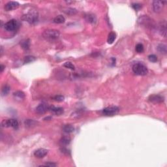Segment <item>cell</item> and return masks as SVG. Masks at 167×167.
I'll use <instances>...</instances> for the list:
<instances>
[{
    "label": "cell",
    "instance_id": "obj_1",
    "mask_svg": "<svg viewBox=\"0 0 167 167\" xmlns=\"http://www.w3.org/2000/svg\"><path fill=\"white\" fill-rule=\"evenodd\" d=\"M59 31L56 30H45L43 33V37L44 39L49 41H54L59 38Z\"/></svg>",
    "mask_w": 167,
    "mask_h": 167
},
{
    "label": "cell",
    "instance_id": "obj_21",
    "mask_svg": "<svg viewBox=\"0 0 167 167\" xmlns=\"http://www.w3.org/2000/svg\"><path fill=\"white\" fill-rule=\"evenodd\" d=\"M13 95L16 98L19 99H23L25 98L24 93L23 92H21V91H17V92H15L13 93Z\"/></svg>",
    "mask_w": 167,
    "mask_h": 167
},
{
    "label": "cell",
    "instance_id": "obj_26",
    "mask_svg": "<svg viewBox=\"0 0 167 167\" xmlns=\"http://www.w3.org/2000/svg\"><path fill=\"white\" fill-rule=\"evenodd\" d=\"M36 123H37L36 121H35L33 120H27L26 121H25V125H26V126H27V127H29L35 126V125H36Z\"/></svg>",
    "mask_w": 167,
    "mask_h": 167
},
{
    "label": "cell",
    "instance_id": "obj_6",
    "mask_svg": "<svg viewBox=\"0 0 167 167\" xmlns=\"http://www.w3.org/2000/svg\"><path fill=\"white\" fill-rule=\"evenodd\" d=\"M2 127H12V128L18 129V122L15 119H9V120H3L2 122Z\"/></svg>",
    "mask_w": 167,
    "mask_h": 167
},
{
    "label": "cell",
    "instance_id": "obj_8",
    "mask_svg": "<svg viewBox=\"0 0 167 167\" xmlns=\"http://www.w3.org/2000/svg\"><path fill=\"white\" fill-rule=\"evenodd\" d=\"M165 3V2H161V1H154V2H153L152 7L154 12H157V13L161 12L163 11L164 4Z\"/></svg>",
    "mask_w": 167,
    "mask_h": 167
},
{
    "label": "cell",
    "instance_id": "obj_15",
    "mask_svg": "<svg viewBox=\"0 0 167 167\" xmlns=\"http://www.w3.org/2000/svg\"><path fill=\"white\" fill-rule=\"evenodd\" d=\"M85 19L87 22L90 24H95L97 22V18L93 14H87L85 15Z\"/></svg>",
    "mask_w": 167,
    "mask_h": 167
},
{
    "label": "cell",
    "instance_id": "obj_17",
    "mask_svg": "<svg viewBox=\"0 0 167 167\" xmlns=\"http://www.w3.org/2000/svg\"><path fill=\"white\" fill-rule=\"evenodd\" d=\"M65 22V18L62 15H58L53 20V22L55 24H63Z\"/></svg>",
    "mask_w": 167,
    "mask_h": 167
},
{
    "label": "cell",
    "instance_id": "obj_30",
    "mask_svg": "<svg viewBox=\"0 0 167 167\" xmlns=\"http://www.w3.org/2000/svg\"><path fill=\"white\" fill-rule=\"evenodd\" d=\"M148 59L151 62H153V63H155L157 61V58L155 55L154 54H151V55H150L148 56Z\"/></svg>",
    "mask_w": 167,
    "mask_h": 167
},
{
    "label": "cell",
    "instance_id": "obj_22",
    "mask_svg": "<svg viewBox=\"0 0 167 167\" xmlns=\"http://www.w3.org/2000/svg\"><path fill=\"white\" fill-rule=\"evenodd\" d=\"M158 51L160 53H162V54H166V46L165 45H163V44H161L158 46L157 47Z\"/></svg>",
    "mask_w": 167,
    "mask_h": 167
},
{
    "label": "cell",
    "instance_id": "obj_32",
    "mask_svg": "<svg viewBox=\"0 0 167 167\" xmlns=\"http://www.w3.org/2000/svg\"><path fill=\"white\" fill-rule=\"evenodd\" d=\"M56 165H57V164H55V163H52V162H48V163H46L45 164H44V165H42V166H44L54 167V166H56Z\"/></svg>",
    "mask_w": 167,
    "mask_h": 167
},
{
    "label": "cell",
    "instance_id": "obj_3",
    "mask_svg": "<svg viewBox=\"0 0 167 167\" xmlns=\"http://www.w3.org/2000/svg\"><path fill=\"white\" fill-rule=\"evenodd\" d=\"M132 69L133 73L136 74V75L145 76L148 73V70L147 67L143 64H140V63L135 64L133 66Z\"/></svg>",
    "mask_w": 167,
    "mask_h": 167
},
{
    "label": "cell",
    "instance_id": "obj_19",
    "mask_svg": "<svg viewBox=\"0 0 167 167\" xmlns=\"http://www.w3.org/2000/svg\"><path fill=\"white\" fill-rule=\"evenodd\" d=\"M63 12H65L66 15H75V14H76L77 11L75 9L68 7V8L64 9Z\"/></svg>",
    "mask_w": 167,
    "mask_h": 167
},
{
    "label": "cell",
    "instance_id": "obj_4",
    "mask_svg": "<svg viewBox=\"0 0 167 167\" xmlns=\"http://www.w3.org/2000/svg\"><path fill=\"white\" fill-rule=\"evenodd\" d=\"M22 19L25 21H27L30 24H34L38 20V13L35 11H32L29 12L24 16H23Z\"/></svg>",
    "mask_w": 167,
    "mask_h": 167
},
{
    "label": "cell",
    "instance_id": "obj_5",
    "mask_svg": "<svg viewBox=\"0 0 167 167\" xmlns=\"http://www.w3.org/2000/svg\"><path fill=\"white\" fill-rule=\"evenodd\" d=\"M119 108L116 106H111L102 110V114L106 116H113L117 114L119 112Z\"/></svg>",
    "mask_w": 167,
    "mask_h": 167
},
{
    "label": "cell",
    "instance_id": "obj_28",
    "mask_svg": "<svg viewBox=\"0 0 167 167\" xmlns=\"http://www.w3.org/2000/svg\"><path fill=\"white\" fill-rule=\"evenodd\" d=\"M135 49H136V51L138 53H142L144 51V46H143L142 44L141 43L137 44Z\"/></svg>",
    "mask_w": 167,
    "mask_h": 167
},
{
    "label": "cell",
    "instance_id": "obj_18",
    "mask_svg": "<svg viewBox=\"0 0 167 167\" xmlns=\"http://www.w3.org/2000/svg\"><path fill=\"white\" fill-rule=\"evenodd\" d=\"M63 131L65 133H71L74 132V127L72 125H65L63 127Z\"/></svg>",
    "mask_w": 167,
    "mask_h": 167
},
{
    "label": "cell",
    "instance_id": "obj_13",
    "mask_svg": "<svg viewBox=\"0 0 167 167\" xmlns=\"http://www.w3.org/2000/svg\"><path fill=\"white\" fill-rule=\"evenodd\" d=\"M159 28L161 35L164 37H166V22L165 20H163L161 22Z\"/></svg>",
    "mask_w": 167,
    "mask_h": 167
},
{
    "label": "cell",
    "instance_id": "obj_29",
    "mask_svg": "<svg viewBox=\"0 0 167 167\" xmlns=\"http://www.w3.org/2000/svg\"><path fill=\"white\" fill-rule=\"evenodd\" d=\"M64 99H65V97L63 95H55V97H54V101H58V102H62V101H64Z\"/></svg>",
    "mask_w": 167,
    "mask_h": 167
},
{
    "label": "cell",
    "instance_id": "obj_23",
    "mask_svg": "<svg viewBox=\"0 0 167 167\" xmlns=\"http://www.w3.org/2000/svg\"><path fill=\"white\" fill-rule=\"evenodd\" d=\"M70 142L71 138L68 136H64L60 140V143L62 145H68V144H70Z\"/></svg>",
    "mask_w": 167,
    "mask_h": 167
},
{
    "label": "cell",
    "instance_id": "obj_25",
    "mask_svg": "<svg viewBox=\"0 0 167 167\" xmlns=\"http://www.w3.org/2000/svg\"><path fill=\"white\" fill-rule=\"evenodd\" d=\"M36 59V58L32 55H27V56L25 57L24 58V64H30L31 62L34 61Z\"/></svg>",
    "mask_w": 167,
    "mask_h": 167
},
{
    "label": "cell",
    "instance_id": "obj_9",
    "mask_svg": "<svg viewBox=\"0 0 167 167\" xmlns=\"http://www.w3.org/2000/svg\"><path fill=\"white\" fill-rule=\"evenodd\" d=\"M148 100L153 103H162L164 102V98L160 95H151L149 97Z\"/></svg>",
    "mask_w": 167,
    "mask_h": 167
},
{
    "label": "cell",
    "instance_id": "obj_34",
    "mask_svg": "<svg viewBox=\"0 0 167 167\" xmlns=\"http://www.w3.org/2000/svg\"><path fill=\"white\" fill-rule=\"evenodd\" d=\"M5 67L4 65H1V66H0V70H1V73H2V72L3 71V70H4Z\"/></svg>",
    "mask_w": 167,
    "mask_h": 167
},
{
    "label": "cell",
    "instance_id": "obj_12",
    "mask_svg": "<svg viewBox=\"0 0 167 167\" xmlns=\"http://www.w3.org/2000/svg\"><path fill=\"white\" fill-rule=\"evenodd\" d=\"M48 154V150L45 148H40L34 152V155L37 158H43Z\"/></svg>",
    "mask_w": 167,
    "mask_h": 167
},
{
    "label": "cell",
    "instance_id": "obj_33",
    "mask_svg": "<svg viewBox=\"0 0 167 167\" xmlns=\"http://www.w3.org/2000/svg\"><path fill=\"white\" fill-rule=\"evenodd\" d=\"M61 151L62 153L66 154V155H69L70 154V151H69V150H67V148H61Z\"/></svg>",
    "mask_w": 167,
    "mask_h": 167
},
{
    "label": "cell",
    "instance_id": "obj_11",
    "mask_svg": "<svg viewBox=\"0 0 167 167\" xmlns=\"http://www.w3.org/2000/svg\"><path fill=\"white\" fill-rule=\"evenodd\" d=\"M48 110H49V107L47 104L41 103L38 107H37L35 111H36V112L37 114H45Z\"/></svg>",
    "mask_w": 167,
    "mask_h": 167
},
{
    "label": "cell",
    "instance_id": "obj_14",
    "mask_svg": "<svg viewBox=\"0 0 167 167\" xmlns=\"http://www.w3.org/2000/svg\"><path fill=\"white\" fill-rule=\"evenodd\" d=\"M49 110L57 116H60L64 112V108H61V107H55L54 106L49 107Z\"/></svg>",
    "mask_w": 167,
    "mask_h": 167
},
{
    "label": "cell",
    "instance_id": "obj_24",
    "mask_svg": "<svg viewBox=\"0 0 167 167\" xmlns=\"http://www.w3.org/2000/svg\"><path fill=\"white\" fill-rule=\"evenodd\" d=\"M10 89H11V88L9 85H5L2 88V94L3 96L7 95L10 92Z\"/></svg>",
    "mask_w": 167,
    "mask_h": 167
},
{
    "label": "cell",
    "instance_id": "obj_2",
    "mask_svg": "<svg viewBox=\"0 0 167 167\" xmlns=\"http://www.w3.org/2000/svg\"><path fill=\"white\" fill-rule=\"evenodd\" d=\"M138 23L141 26H144L148 28H153L155 27L154 26V22L153 20L150 18L147 15H143V16H140L138 19Z\"/></svg>",
    "mask_w": 167,
    "mask_h": 167
},
{
    "label": "cell",
    "instance_id": "obj_10",
    "mask_svg": "<svg viewBox=\"0 0 167 167\" xmlns=\"http://www.w3.org/2000/svg\"><path fill=\"white\" fill-rule=\"evenodd\" d=\"M19 6H20V4L17 2H9L7 4H5L4 8L5 11H10L16 9L18 8Z\"/></svg>",
    "mask_w": 167,
    "mask_h": 167
},
{
    "label": "cell",
    "instance_id": "obj_20",
    "mask_svg": "<svg viewBox=\"0 0 167 167\" xmlns=\"http://www.w3.org/2000/svg\"><path fill=\"white\" fill-rule=\"evenodd\" d=\"M116 38V35L114 32L110 33L109 35L108 36V39H107V42L108 44H112L114 41L115 40Z\"/></svg>",
    "mask_w": 167,
    "mask_h": 167
},
{
    "label": "cell",
    "instance_id": "obj_27",
    "mask_svg": "<svg viewBox=\"0 0 167 167\" xmlns=\"http://www.w3.org/2000/svg\"><path fill=\"white\" fill-rule=\"evenodd\" d=\"M64 67L67 68V69H71V70H74L75 69L74 65L72 63H71V62H65V64H64Z\"/></svg>",
    "mask_w": 167,
    "mask_h": 167
},
{
    "label": "cell",
    "instance_id": "obj_31",
    "mask_svg": "<svg viewBox=\"0 0 167 167\" xmlns=\"http://www.w3.org/2000/svg\"><path fill=\"white\" fill-rule=\"evenodd\" d=\"M132 7L135 11H138L142 8V5L139 3H133V4H132Z\"/></svg>",
    "mask_w": 167,
    "mask_h": 167
},
{
    "label": "cell",
    "instance_id": "obj_16",
    "mask_svg": "<svg viewBox=\"0 0 167 167\" xmlns=\"http://www.w3.org/2000/svg\"><path fill=\"white\" fill-rule=\"evenodd\" d=\"M20 46L24 50H27L30 47V39H24L20 42Z\"/></svg>",
    "mask_w": 167,
    "mask_h": 167
},
{
    "label": "cell",
    "instance_id": "obj_7",
    "mask_svg": "<svg viewBox=\"0 0 167 167\" xmlns=\"http://www.w3.org/2000/svg\"><path fill=\"white\" fill-rule=\"evenodd\" d=\"M19 23L17 20L15 19H12L9 20L7 23L5 24L4 27L5 30L8 31H13L18 27Z\"/></svg>",
    "mask_w": 167,
    "mask_h": 167
}]
</instances>
